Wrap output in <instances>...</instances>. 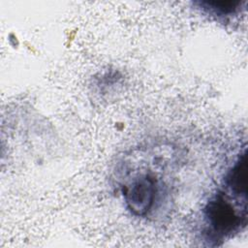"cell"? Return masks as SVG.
<instances>
[{
    "label": "cell",
    "instance_id": "6da1fadb",
    "mask_svg": "<svg viewBox=\"0 0 248 248\" xmlns=\"http://www.w3.org/2000/svg\"><path fill=\"white\" fill-rule=\"evenodd\" d=\"M203 215L210 236L217 239L237 232L247 222V209L234 208L225 193H218L206 203Z\"/></svg>",
    "mask_w": 248,
    "mask_h": 248
},
{
    "label": "cell",
    "instance_id": "277c9868",
    "mask_svg": "<svg viewBox=\"0 0 248 248\" xmlns=\"http://www.w3.org/2000/svg\"><path fill=\"white\" fill-rule=\"evenodd\" d=\"M243 3L245 2L233 1V0H228V1L209 0V1L197 2V4H199L201 8H202L209 14H212L218 16H232L235 14L239 10V8H241Z\"/></svg>",
    "mask_w": 248,
    "mask_h": 248
},
{
    "label": "cell",
    "instance_id": "7a4b0ae2",
    "mask_svg": "<svg viewBox=\"0 0 248 248\" xmlns=\"http://www.w3.org/2000/svg\"><path fill=\"white\" fill-rule=\"evenodd\" d=\"M157 194L158 182L150 173L140 174L123 191L127 207L137 216H145L153 208Z\"/></svg>",
    "mask_w": 248,
    "mask_h": 248
},
{
    "label": "cell",
    "instance_id": "3957f363",
    "mask_svg": "<svg viewBox=\"0 0 248 248\" xmlns=\"http://www.w3.org/2000/svg\"><path fill=\"white\" fill-rule=\"evenodd\" d=\"M225 185L237 201L247 202V160L244 151L225 177Z\"/></svg>",
    "mask_w": 248,
    "mask_h": 248
}]
</instances>
